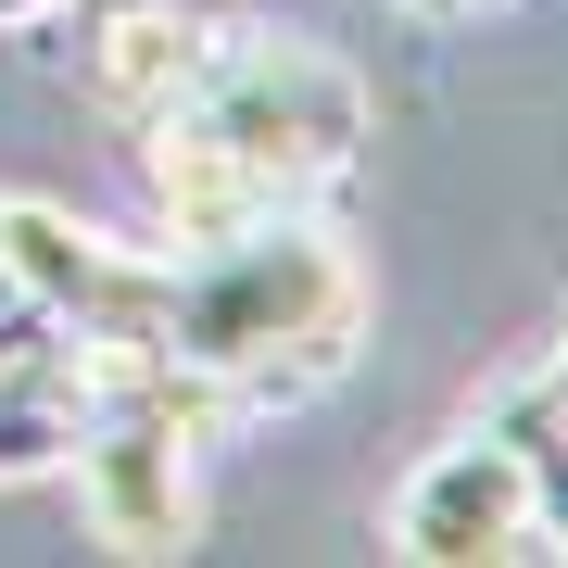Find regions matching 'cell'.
Listing matches in <instances>:
<instances>
[{
  "label": "cell",
  "mask_w": 568,
  "mask_h": 568,
  "mask_svg": "<svg viewBox=\"0 0 568 568\" xmlns=\"http://www.w3.org/2000/svg\"><path fill=\"white\" fill-rule=\"evenodd\" d=\"M366 342V265L316 215L241 227V241L164 253V354L227 379V405H304Z\"/></svg>",
  "instance_id": "obj_1"
},
{
  "label": "cell",
  "mask_w": 568,
  "mask_h": 568,
  "mask_svg": "<svg viewBox=\"0 0 568 568\" xmlns=\"http://www.w3.org/2000/svg\"><path fill=\"white\" fill-rule=\"evenodd\" d=\"M215 140H241L265 164H291L304 190H328L366 140V77L342 51H316L304 26H203V77H190V102Z\"/></svg>",
  "instance_id": "obj_2"
},
{
  "label": "cell",
  "mask_w": 568,
  "mask_h": 568,
  "mask_svg": "<svg viewBox=\"0 0 568 568\" xmlns=\"http://www.w3.org/2000/svg\"><path fill=\"white\" fill-rule=\"evenodd\" d=\"M0 265L26 278V304L102 354H164V253H126L63 203H0Z\"/></svg>",
  "instance_id": "obj_3"
},
{
  "label": "cell",
  "mask_w": 568,
  "mask_h": 568,
  "mask_svg": "<svg viewBox=\"0 0 568 568\" xmlns=\"http://www.w3.org/2000/svg\"><path fill=\"white\" fill-rule=\"evenodd\" d=\"M392 556L417 568H480V556H544V518H530V467L506 429L467 417L455 443H429L405 480H392Z\"/></svg>",
  "instance_id": "obj_4"
},
{
  "label": "cell",
  "mask_w": 568,
  "mask_h": 568,
  "mask_svg": "<svg viewBox=\"0 0 568 568\" xmlns=\"http://www.w3.org/2000/svg\"><path fill=\"white\" fill-rule=\"evenodd\" d=\"M140 178H152L164 227H178V253L190 241H241V227H278V215H316V190L291 178V164L215 140L203 114H152L140 126Z\"/></svg>",
  "instance_id": "obj_5"
},
{
  "label": "cell",
  "mask_w": 568,
  "mask_h": 568,
  "mask_svg": "<svg viewBox=\"0 0 568 568\" xmlns=\"http://www.w3.org/2000/svg\"><path fill=\"white\" fill-rule=\"evenodd\" d=\"M190 77H203V13H178V0H140V13H114L102 39H89V89H102V114H126V126L178 114Z\"/></svg>",
  "instance_id": "obj_6"
},
{
  "label": "cell",
  "mask_w": 568,
  "mask_h": 568,
  "mask_svg": "<svg viewBox=\"0 0 568 568\" xmlns=\"http://www.w3.org/2000/svg\"><path fill=\"white\" fill-rule=\"evenodd\" d=\"M530 467V518H544V556H568V429H530L518 443Z\"/></svg>",
  "instance_id": "obj_7"
},
{
  "label": "cell",
  "mask_w": 568,
  "mask_h": 568,
  "mask_svg": "<svg viewBox=\"0 0 568 568\" xmlns=\"http://www.w3.org/2000/svg\"><path fill=\"white\" fill-rule=\"evenodd\" d=\"M39 13H63V0H0V26H39Z\"/></svg>",
  "instance_id": "obj_8"
},
{
  "label": "cell",
  "mask_w": 568,
  "mask_h": 568,
  "mask_svg": "<svg viewBox=\"0 0 568 568\" xmlns=\"http://www.w3.org/2000/svg\"><path fill=\"white\" fill-rule=\"evenodd\" d=\"M544 379H556V405H568V342H556V354H544Z\"/></svg>",
  "instance_id": "obj_9"
}]
</instances>
